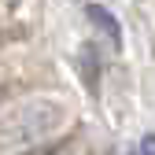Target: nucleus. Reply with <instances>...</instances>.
<instances>
[{"instance_id": "obj_1", "label": "nucleus", "mask_w": 155, "mask_h": 155, "mask_svg": "<svg viewBox=\"0 0 155 155\" xmlns=\"http://www.w3.org/2000/svg\"><path fill=\"white\" fill-rule=\"evenodd\" d=\"M70 118L59 96H30L0 114V155H22L63 133Z\"/></svg>"}, {"instance_id": "obj_2", "label": "nucleus", "mask_w": 155, "mask_h": 155, "mask_svg": "<svg viewBox=\"0 0 155 155\" xmlns=\"http://www.w3.org/2000/svg\"><path fill=\"white\" fill-rule=\"evenodd\" d=\"M85 15L96 22V30H100L104 37H111V45H114V48H122V26H118V18H114L107 8H100V4H89V8H85Z\"/></svg>"}, {"instance_id": "obj_3", "label": "nucleus", "mask_w": 155, "mask_h": 155, "mask_svg": "<svg viewBox=\"0 0 155 155\" xmlns=\"http://www.w3.org/2000/svg\"><path fill=\"white\" fill-rule=\"evenodd\" d=\"M78 70H81L89 92L96 96V92H100V59H96V48L92 45H81V52H78Z\"/></svg>"}, {"instance_id": "obj_4", "label": "nucleus", "mask_w": 155, "mask_h": 155, "mask_svg": "<svg viewBox=\"0 0 155 155\" xmlns=\"http://www.w3.org/2000/svg\"><path fill=\"white\" fill-rule=\"evenodd\" d=\"M137 155H155V133H148V137L137 144Z\"/></svg>"}, {"instance_id": "obj_5", "label": "nucleus", "mask_w": 155, "mask_h": 155, "mask_svg": "<svg viewBox=\"0 0 155 155\" xmlns=\"http://www.w3.org/2000/svg\"><path fill=\"white\" fill-rule=\"evenodd\" d=\"M4 100H8V89H4V85H0V104H4Z\"/></svg>"}]
</instances>
